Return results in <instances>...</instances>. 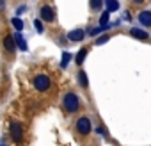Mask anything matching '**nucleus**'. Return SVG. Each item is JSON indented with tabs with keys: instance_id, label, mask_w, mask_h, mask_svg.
I'll use <instances>...</instances> for the list:
<instances>
[{
	"instance_id": "obj_1",
	"label": "nucleus",
	"mask_w": 151,
	"mask_h": 146,
	"mask_svg": "<svg viewBox=\"0 0 151 146\" xmlns=\"http://www.w3.org/2000/svg\"><path fill=\"white\" fill-rule=\"evenodd\" d=\"M62 107H64V111L69 112V114L78 112V109H80V100H78V96L75 95L73 91L66 93V95L62 96Z\"/></svg>"
},
{
	"instance_id": "obj_2",
	"label": "nucleus",
	"mask_w": 151,
	"mask_h": 146,
	"mask_svg": "<svg viewBox=\"0 0 151 146\" xmlns=\"http://www.w3.org/2000/svg\"><path fill=\"white\" fill-rule=\"evenodd\" d=\"M75 128H77V132H78L80 135H87V134H91V130H93V123H91V119H89L87 116H80V118L77 119V123H75Z\"/></svg>"
},
{
	"instance_id": "obj_3",
	"label": "nucleus",
	"mask_w": 151,
	"mask_h": 146,
	"mask_svg": "<svg viewBox=\"0 0 151 146\" xmlns=\"http://www.w3.org/2000/svg\"><path fill=\"white\" fill-rule=\"evenodd\" d=\"M50 86H52V80H50V77L48 75H37L36 79H34V87L37 89V91H48L50 89Z\"/></svg>"
},
{
	"instance_id": "obj_4",
	"label": "nucleus",
	"mask_w": 151,
	"mask_h": 146,
	"mask_svg": "<svg viewBox=\"0 0 151 146\" xmlns=\"http://www.w3.org/2000/svg\"><path fill=\"white\" fill-rule=\"evenodd\" d=\"M11 137H13V141L16 142V144H20L22 142V139H23V125L22 123H13L11 125Z\"/></svg>"
},
{
	"instance_id": "obj_5",
	"label": "nucleus",
	"mask_w": 151,
	"mask_h": 146,
	"mask_svg": "<svg viewBox=\"0 0 151 146\" xmlns=\"http://www.w3.org/2000/svg\"><path fill=\"white\" fill-rule=\"evenodd\" d=\"M39 14H41V20H43V22L52 23V22L55 20V11H53L50 6H43V7H41V11H39Z\"/></svg>"
},
{
	"instance_id": "obj_6",
	"label": "nucleus",
	"mask_w": 151,
	"mask_h": 146,
	"mask_svg": "<svg viewBox=\"0 0 151 146\" xmlns=\"http://www.w3.org/2000/svg\"><path fill=\"white\" fill-rule=\"evenodd\" d=\"M2 43H4V48L9 52V53H14V38L13 36H9V34H6L4 36V39H2Z\"/></svg>"
},
{
	"instance_id": "obj_7",
	"label": "nucleus",
	"mask_w": 151,
	"mask_h": 146,
	"mask_svg": "<svg viewBox=\"0 0 151 146\" xmlns=\"http://www.w3.org/2000/svg\"><path fill=\"white\" fill-rule=\"evenodd\" d=\"M130 36H132V38H135V39H140V41L149 39L147 32H146V30H142V29H132V30H130Z\"/></svg>"
},
{
	"instance_id": "obj_8",
	"label": "nucleus",
	"mask_w": 151,
	"mask_h": 146,
	"mask_svg": "<svg viewBox=\"0 0 151 146\" xmlns=\"http://www.w3.org/2000/svg\"><path fill=\"white\" fill-rule=\"evenodd\" d=\"M139 22L144 27H151V11H140L139 13Z\"/></svg>"
},
{
	"instance_id": "obj_9",
	"label": "nucleus",
	"mask_w": 151,
	"mask_h": 146,
	"mask_svg": "<svg viewBox=\"0 0 151 146\" xmlns=\"http://www.w3.org/2000/svg\"><path fill=\"white\" fill-rule=\"evenodd\" d=\"M84 36H86V32L82 29H75V30H71L68 34V39H71V41H82Z\"/></svg>"
},
{
	"instance_id": "obj_10",
	"label": "nucleus",
	"mask_w": 151,
	"mask_h": 146,
	"mask_svg": "<svg viewBox=\"0 0 151 146\" xmlns=\"http://www.w3.org/2000/svg\"><path fill=\"white\" fill-rule=\"evenodd\" d=\"M78 82H80V86L82 87H87L89 86V80H87V75H86V71H78Z\"/></svg>"
},
{
	"instance_id": "obj_11",
	"label": "nucleus",
	"mask_w": 151,
	"mask_h": 146,
	"mask_svg": "<svg viewBox=\"0 0 151 146\" xmlns=\"http://www.w3.org/2000/svg\"><path fill=\"white\" fill-rule=\"evenodd\" d=\"M14 41H16V45H18V46H20V48H22L23 52L27 50V41H25V39H23V38H22L20 34H16V36H14Z\"/></svg>"
},
{
	"instance_id": "obj_12",
	"label": "nucleus",
	"mask_w": 151,
	"mask_h": 146,
	"mask_svg": "<svg viewBox=\"0 0 151 146\" xmlns=\"http://www.w3.org/2000/svg\"><path fill=\"white\" fill-rule=\"evenodd\" d=\"M86 55H87V48H82L80 52H78V55H77V59H75V61H77V64L80 66L82 62H84V59H86Z\"/></svg>"
},
{
	"instance_id": "obj_13",
	"label": "nucleus",
	"mask_w": 151,
	"mask_h": 146,
	"mask_svg": "<svg viewBox=\"0 0 151 146\" xmlns=\"http://www.w3.org/2000/svg\"><path fill=\"white\" fill-rule=\"evenodd\" d=\"M119 9V2H114V0H110V2H107V11H117Z\"/></svg>"
},
{
	"instance_id": "obj_14",
	"label": "nucleus",
	"mask_w": 151,
	"mask_h": 146,
	"mask_svg": "<svg viewBox=\"0 0 151 146\" xmlns=\"http://www.w3.org/2000/svg\"><path fill=\"white\" fill-rule=\"evenodd\" d=\"M109 14H110V13H109V11H105V13L101 14V18H100V25H101L103 29H107V22H109Z\"/></svg>"
},
{
	"instance_id": "obj_15",
	"label": "nucleus",
	"mask_w": 151,
	"mask_h": 146,
	"mask_svg": "<svg viewBox=\"0 0 151 146\" xmlns=\"http://www.w3.org/2000/svg\"><path fill=\"white\" fill-rule=\"evenodd\" d=\"M11 23H13V27H16L18 30H22V29H23V22H22L20 18H13V20H11Z\"/></svg>"
},
{
	"instance_id": "obj_16",
	"label": "nucleus",
	"mask_w": 151,
	"mask_h": 146,
	"mask_svg": "<svg viewBox=\"0 0 151 146\" xmlns=\"http://www.w3.org/2000/svg\"><path fill=\"white\" fill-rule=\"evenodd\" d=\"M101 7H103L101 0H93V2H91V9H101Z\"/></svg>"
},
{
	"instance_id": "obj_17",
	"label": "nucleus",
	"mask_w": 151,
	"mask_h": 146,
	"mask_svg": "<svg viewBox=\"0 0 151 146\" xmlns=\"http://www.w3.org/2000/svg\"><path fill=\"white\" fill-rule=\"evenodd\" d=\"M69 57H71L69 53H64V55H62V62H60V66H62V68H64V66L69 62Z\"/></svg>"
},
{
	"instance_id": "obj_18",
	"label": "nucleus",
	"mask_w": 151,
	"mask_h": 146,
	"mask_svg": "<svg viewBox=\"0 0 151 146\" xmlns=\"http://www.w3.org/2000/svg\"><path fill=\"white\" fill-rule=\"evenodd\" d=\"M110 39V36H103V38H100V39H96V45H103V43H107Z\"/></svg>"
},
{
	"instance_id": "obj_19",
	"label": "nucleus",
	"mask_w": 151,
	"mask_h": 146,
	"mask_svg": "<svg viewBox=\"0 0 151 146\" xmlns=\"http://www.w3.org/2000/svg\"><path fill=\"white\" fill-rule=\"evenodd\" d=\"M34 27L37 29V32H43V25H41V22H39V20H36V22H34Z\"/></svg>"
},
{
	"instance_id": "obj_20",
	"label": "nucleus",
	"mask_w": 151,
	"mask_h": 146,
	"mask_svg": "<svg viewBox=\"0 0 151 146\" xmlns=\"http://www.w3.org/2000/svg\"><path fill=\"white\" fill-rule=\"evenodd\" d=\"M98 132H100V134H103L105 137H109V132L105 130V126H103V125H100V126H98Z\"/></svg>"
},
{
	"instance_id": "obj_21",
	"label": "nucleus",
	"mask_w": 151,
	"mask_h": 146,
	"mask_svg": "<svg viewBox=\"0 0 151 146\" xmlns=\"http://www.w3.org/2000/svg\"><path fill=\"white\" fill-rule=\"evenodd\" d=\"M0 9H4V2H0Z\"/></svg>"
},
{
	"instance_id": "obj_22",
	"label": "nucleus",
	"mask_w": 151,
	"mask_h": 146,
	"mask_svg": "<svg viewBox=\"0 0 151 146\" xmlns=\"http://www.w3.org/2000/svg\"><path fill=\"white\" fill-rule=\"evenodd\" d=\"M0 146H6V144H0Z\"/></svg>"
}]
</instances>
